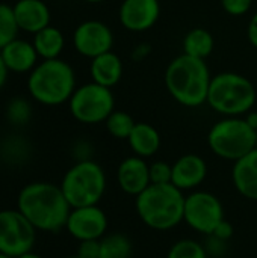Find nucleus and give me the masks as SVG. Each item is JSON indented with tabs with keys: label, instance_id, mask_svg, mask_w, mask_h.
Segmentation results:
<instances>
[{
	"label": "nucleus",
	"instance_id": "nucleus-36",
	"mask_svg": "<svg viewBox=\"0 0 257 258\" xmlns=\"http://www.w3.org/2000/svg\"><path fill=\"white\" fill-rule=\"evenodd\" d=\"M150 53H151V47H150L148 44H139V45H136V47L133 48V51H132V59L136 60V62H141V60H144Z\"/></svg>",
	"mask_w": 257,
	"mask_h": 258
},
{
	"label": "nucleus",
	"instance_id": "nucleus-35",
	"mask_svg": "<svg viewBox=\"0 0 257 258\" xmlns=\"http://www.w3.org/2000/svg\"><path fill=\"white\" fill-rule=\"evenodd\" d=\"M247 36L250 44L257 50V12L250 18L248 26H247Z\"/></svg>",
	"mask_w": 257,
	"mask_h": 258
},
{
	"label": "nucleus",
	"instance_id": "nucleus-19",
	"mask_svg": "<svg viewBox=\"0 0 257 258\" xmlns=\"http://www.w3.org/2000/svg\"><path fill=\"white\" fill-rule=\"evenodd\" d=\"M123 73H124L123 60L112 50L91 59L89 74L94 83H98L101 86L112 89L123 79Z\"/></svg>",
	"mask_w": 257,
	"mask_h": 258
},
{
	"label": "nucleus",
	"instance_id": "nucleus-15",
	"mask_svg": "<svg viewBox=\"0 0 257 258\" xmlns=\"http://www.w3.org/2000/svg\"><path fill=\"white\" fill-rule=\"evenodd\" d=\"M208 177V163L198 154H183L173 163L171 183L182 192L195 190Z\"/></svg>",
	"mask_w": 257,
	"mask_h": 258
},
{
	"label": "nucleus",
	"instance_id": "nucleus-11",
	"mask_svg": "<svg viewBox=\"0 0 257 258\" xmlns=\"http://www.w3.org/2000/svg\"><path fill=\"white\" fill-rule=\"evenodd\" d=\"M73 47L80 56L94 59L112 50L114 33L106 23L100 20H86L74 29Z\"/></svg>",
	"mask_w": 257,
	"mask_h": 258
},
{
	"label": "nucleus",
	"instance_id": "nucleus-7",
	"mask_svg": "<svg viewBox=\"0 0 257 258\" xmlns=\"http://www.w3.org/2000/svg\"><path fill=\"white\" fill-rule=\"evenodd\" d=\"M256 135L244 116H223L211 127L208 145L217 157L236 162L256 148Z\"/></svg>",
	"mask_w": 257,
	"mask_h": 258
},
{
	"label": "nucleus",
	"instance_id": "nucleus-25",
	"mask_svg": "<svg viewBox=\"0 0 257 258\" xmlns=\"http://www.w3.org/2000/svg\"><path fill=\"white\" fill-rule=\"evenodd\" d=\"M30 154L29 144L24 138L21 136H6L3 142L0 144V156L5 162L18 165L27 160Z\"/></svg>",
	"mask_w": 257,
	"mask_h": 258
},
{
	"label": "nucleus",
	"instance_id": "nucleus-21",
	"mask_svg": "<svg viewBox=\"0 0 257 258\" xmlns=\"http://www.w3.org/2000/svg\"><path fill=\"white\" fill-rule=\"evenodd\" d=\"M32 44L39 59H58L65 48V36L58 27L50 24L32 36Z\"/></svg>",
	"mask_w": 257,
	"mask_h": 258
},
{
	"label": "nucleus",
	"instance_id": "nucleus-18",
	"mask_svg": "<svg viewBox=\"0 0 257 258\" xmlns=\"http://www.w3.org/2000/svg\"><path fill=\"white\" fill-rule=\"evenodd\" d=\"M232 183L241 197L257 201V148L233 162Z\"/></svg>",
	"mask_w": 257,
	"mask_h": 258
},
{
	"label": "nucleus",
	"instance_id": "nucleus-2",
	"mask_svg": "<svg viewBox=\"0 0 257 258\" xmlns=\"http://www.w3.org/2000/svg\"><path fill=\"white\" fill-rule=\"evenodd\" d=\"M211 80L212 76L206 60L183 53L168 63L164 76L168 94L180 106L189 109L206 104Z\"/></svg>",
	"mask_w": 257,
	"mask_h": 258
},
{
	"label": "nucleus",
	"instance_id": "nucleus-31",
	"mask_svg": "<svg viewBox=\"0 0 257 258\" xmlns=\"http://www.w3.org/2000/svg\"><path fill=\"white\" fill-rule=\"evenodd\" d=\"M209 258L211 257H224V254L227 252V245L229 242L226 240H221L215 236H206V242L203 243Z\"/></svg>",
	"mask_w": 257,
	"mask_h": 258
},
{
	"label": "nucleus",
	"instance_id": "nucleus-20",
	"mask_svg": "<svg viewBox=\"0 0 257 258\" xmlns=\"http://www.w3.org/2000/svg\"><path fill=\"white\" fill-rule=\"evenodd\" d=\"M127 142L135 156L148 159V157H153L161 150L162 139L156 127H153L151 124L136 122Z\"/></svg>",
	"mask_w": 257,
	"mask_h": 258
},
{
	"label": "nucleus",
	"instance_id": "nucleus-28",
	"mask_svg": "<svg viewBox=\"0 0 257 258\" xmlns=\"http://www.w3.org/2000/svg\"><path fill=\"white\" fill-rule=\"evenodd\" d=\"M167 258H209V254L203 243L194 239H182L170 246Z\"/></svg>",
	"mask_w": 257,
	"mask_h": 258
},
{
	"label": "nucleus",
	"instance_id": "nucleus-22",
	"mask_svg": "<svg viewBox=\"0 0 257 258\" xmlns=\"http://www.w3.org/2000/svg\"><path fill=\"white\" fill-rule=\"evenodd\" d=\"M182 47H183V54L206 60L215 48V39L208 29L194 27L183 36Z\"/></svg>",
	"mask_w": 257,
	"mask_h": 258
},
{
	"label": "nucleus",
	"instance_id": "nucleus-29",
	"mask_svg": "<svg viewBox=\"0 0 257 258\" xmlns=\"http://www.w3.org/2000/svg\"><path fill=\"white\" fill-rule=\"evenodd\" d=\"M173 177V165L164 160L150 163V181L151 184H168Z\"/></svg>",
	"mask_w": 257,
	"mask_h": 258
},
{
	"label": "nucleus",
	"instance_id": "nucleus-37",
	"mask_svg": "<svg viewBox=\"0 0 257 258\" xmlns=\"http://www.w3.org/2000/svg\"><path fill=\"white\" fill-rule=\"evenodd\" d=\"M8 77H9V71H8L5 62H3V59H2V56H0V89L6 85Z\"/></svg>",
	"mask_w": 257,
	"mask_h": 258
},
{
	"label": "nucleus",
	"instance_id": "nucleus-12",
	"mask_svg": "<svg viewBox=\"0 0 257 258\" xmlns=\"http://www.w3.org/2000/svg\"><path fill=\"white\" fill-rule=\"evenodd\" d=\"M65 230L77 242L100 240L108 234V216L98 204L74 207L68 215Z\"/></svg>",
	"mask_w": 257,
	"mask_h": 258
},
{
	"label": "nucleus",
	"instance_id": "nucleus-34",
	"mask_svg": "<svg viewBox=\"0 0 257 258\" xmlns=\"http://www.w3.org/2000/svg\"><path fill=\"white\" fill-rule=\"evenodd\" d=\"M233 233H235V230H233V225L229 222V221H223L217 228H215V231L211 234V236H215V237H218V239H221V240H226V242H230L232 240V237H233Z\"/></svg>",
	"mask_w": 257,
	"mask_h": 258
},
{
	"label": "nucleus",
	"instance_id": "nucleus-30",
	"mask_svg": "<svg viewBox=\"0 0 257 258\" xmlns=\"http://www.w3.org/2000/svg\"><path fill=\"white\" fill-rule=\"evenodd\" d=\"M220 2L224 12L232 17H242L253 6V0H220Z\"/></svg>",
	"mask_w": 257,
	"mask_h": 258
},
{
	"label": "nucleus",
	"instance_id": "nucleus-38",
	"mask_svg": "<svg viewBox=\"0 0 257 258\" xmlns=\"http://www.w3.org/2000/svg\"><path fill=\"white\" fill-rule=\"evenodd\" d=\"M244 118H245V121L248 122V125H250L253 130H256L257 132V110H250Z\"/></svg>",
	"mask_w": 257,
	"mask_h": 258
},
{
	"label": "nucleus",
	"instance_id": "nucleus-40",
	"mask_svg": "<svg viewBox=\"0 0 257 258\" xmlns=\"http://www.w3.org/2000/svg\"><path fill=\"white\" fill-rule=\"evenodd\" d=\"M82 2H85V3H103L106 0H82Z\"/></svg>",
	"mask_w": 257,
	"mask_h": 258
},
{
	"label": "nucleus",
	"instance_id": "nucleus-3",
	"mask_svg": "<svg viewBox=\"0 0 257 258\" xmlns=\"http://www.w3.org/2000/svg\"><path fill=\"white\" fill-rule=\"evenodd\" d=\"M27 92L33 101L55 107L68 103L77 88L76 71L64 59L41 60L27 76Z\"/></svg>",
	"mask_w": 257,
	"mask_h": 258
},
{
	"label": "nucleus",
	"instance_id": "nucleus-13",
	"mask_svg": "<svg viewBox=\"0 0 257 258\" xmlns=\"http://www.w3.org/2000/svg\"><path fill=\"white\" fill-rule=\"evenodd\" d=\"M159 17V0H123L118 9L120 23L130 32H145L151 29Z\"/></svg>",
	"mask_w": 257,
	"mask_h": 258
},
{
	"label": "nucleus",
	"instance_id": "nucleus-10",
	"mask_svg": "<svg viewBox=\"0 0 257 258\" xmlns=\"http://www.w3.org/2000/svg\"><path fill=\"white\" fill-rule=\"evenodd\" d=\"M36 228L18 209L0 210V252L12 258L33 251Z\"/></svg>",
	"mask_w": 257,
	"mask_h": 258
},
{
	"label": "nucleus",
	"instance_id": "nucleus-32",
	"mask_svg": "<svg viewBox=\"0 0 257 258\" xmlns=\"http://www.w3.org/2000/svg\"><path fill=\"white\" fill-rule=\"evenodd\" d=\"M80 258H98L100 255V240H83L79 242L77 254Z\"/></svg>",
	"mask_w": 257,
	"mask_h": 258
},
{
	"label": "nucleus",
	"instance_id": "nucleus-41",
	"mask_svg": "<svg viewBox=\"0 0 257 258\" xmlns=\"http://www.w3.org/2000/svg\"><path fill=\"white\" fill-rule=\"evenodd\" d=\"M0 258H12V257H9V255H6V254L0 252Z\"/></svg>",
	"mask_w": 257,
	"mask_h": 258
},
{
	"label": "nucleus",
	"instance_id": "nucleus-16",
	"mask_svg": "<svg viewBox=\"0 0 257 258\" xmlns=\"http://www.w3.org/2000/svg\"><path fill=\"white\" fill-rule=\"evenodd\" d=\"M20 32L35 35L50 26L52 12L44 0H17L12 5Z\"/></svg>",
	"mask_w": 257,
	"mask_h": 258
},
{
	"label": "nucleus",
	"instance_id": "nucleus-9",
	"mask_svg": "<svg viewBox=\"0 0 257 258\" xmlns=\"http://www.w3.org/2000/svg\"><path fill=\"white\" fill-rule=\"evenodd\" d=\"M221 200L206 190H192L185 198L183 222L198 234L211 236L224 221Z\"/></svg>",
	"mask_w": 257,
	"mask_h": 258
},
{
	"label": "nucleus",
	"instance_id": "nucleus-23",
	"mask_svg": "<svg viewBox=\"0 0 257 258\" xmlns=\"http://www.w3.org/2000/svg\"><path fill=\"white\" fill-rule=\"evenodd\" d=\"M133 245L132 240L123 233L105 234L100 239L98 258H132Z\"/></svg>",
	"mask_w": 257,
	"mask_h": 258
},
{
	"label": "nucleus",
	"instance_id": "nucleus-17",
	"mask_svg": "<svg viewBox=\"0 0 257 258\" xmlns=\"http://www.w3.org/2000/svg\"><path fill=\"white\" fill-rule=\"evenodd\" d=\"M0 56L8 71L14 74H29L39 63V56L32 41L23 38H15L5 45L0 50Z\"/></svg>",
	"mask_w": 257,
	"mask_h": 258
},
{
	"label": "nucleus",
	"instance_id": "nucleus-27",
	"mask_svg": "<svg viewBox=\"0 0 257 258\" xmlns=\"http://www.w3.org/2000/svg\"><path fill=\"white\" fill-rule=\"evenodd\" d=\"M20 27L17 24L12 6L0 3V50L11 41L18 38Z\"/></svg>",
	"mask_w": 257,
	"mask_h": 258
},
{
	"label": "nucleus",
	"instance_id": "nucleus-1",
	"mask_svg": "<svg viewBox=\"0 0 257 258\" xmlns=\"http://www.w3.org/2000/svg\"><path fill=\"white\" fill-rule=\"evenodd\" d=\"M17 209L24 218L42 233H59L65 230L71 206L61 186L48 181H33L21 187L17 197Z\"/></svg>",
	"mask_w": 257,
	"mask_h": 258
},
{
	"label": "nucleus",
	"instance_id": "nucleus-8",
	"mask_svg": "<svg viewBox=\"0 0 257 258\" xmlns=\"http://www.w3.org/2000/svg\"><path fill=\"white\" fill-rule=\"evenodd\" d=\"M68 109L71 116L85 125H95L105 122L115 110V97L111 88L89 82L76 88Z\"/></svg>",
	"mask_w": 257,
	"mask_h": 258
},
{
	"label": "nucleus",
	"instance_id": "nucleus-42",
	"mask_svg": "<svg viewBox=\"0 0 257 258\" xmlns=\"http://www.w3.org/2000/svg\"><path fill=\"white\" fill-rule=\"evenodd\" d=\"M65 258H80L79 255H71V257H65Z\"/></svg>",
	"mask_w": 257,
	"mask_h": 258
},
{
	"label": "nucleus",
	"instance_id": "nucleus-4",
	"mask_svg": "<svg viewBox=\"0 0 257 258\" xmlns=\"http://www.w3.org/2000/svg\"><path fill=\"white\" fill-rule=\"evenodd\" d=\"M185 195L173 183L150 184L135 198L141 222L155 231H168L183 222Z\"/></svg>",
	"mask_w": 257,
	"mask_h": 258
},
{
	"label": "nucleus",
	"instance_id": "nucleus-24",
	"mask_svg": "<svg viewBox=\"0 0 257 258\" xmlns=\"http://www.w3.org/2000/svg\"><path fill=\"white\" fill-rule=\"evenodd\" d=\"M33 107L26 97H12L5 107V118L12 127H24L30 122Z\"/></svg>",
	"mask_w": 257,
	"mask_h": 258
},
{
	"label": "nucleus",
	"instance_id": "nucleus-6",
	"mask_svg": "<svg viewBox=\"0 0 257 258\" xmlns=\"http://www.w3.org/2000/svg\"><path fill=\"white\" fill-rule=\"evenodd\" d=\"M106 172L95 160L76 162L62 177L61 189L71 206H97L106 192Z\"/></svg>",
	"mask_w": 257,
	"mask_h": 258
},
{
	"label": "nucleus",
	"instance_id": "nucleus-43",
	"mask_svg": "<svg viewBox=\"0 0 257 258\" xmlns=\"http://www.w3.org/2000/svg\"><path fill=\"white\" fill-rule=\"evenodd\" d=\"M256 148H257V135H256Z\"/></svg>",
	"mask_w": 257,
	"mask_h": 258
},
{
	"label": "nucleus",
	"instance_id": "nucleus-26",
	"mask_svg": "<svg viewBox=\"0 0 257 258\" xmlns=\"http://www.w3.org/2000/svg\"><path fill=\"white\" fill-rule=\"evenodd\" d=\"M136 121L124 110H114L105 121L108 133L115 139H129Z\"/></svg>",
	"mask_w": 257,
	"mask_h": 258
},
{
	"label": "nucleus",
	"instance_id": "nucleus-5",
	"mask_svg": "<svg viewBox=\"0 0 257 258\" xmlns=\"http://www.w3.org/2000/svg\"><path fill=\"white\" fill-rule=\"evenodd\" d=\"M257 101L256 86L236 71H223L212 77L208 106L223 116H245Z\"/></svg>",
	"mask_w": 257,
	"mask_h": 258
},
{
	"label": "nucleus",
	"instance_id": "nucleus-39",
	"mask_svg": "<svg viewBox=\"0 0 257 258\" xmlns=\"http://www.w3.org/2000/svg\"><path fill=\"white\" fill-rule=\"evenodd\" d=\"M17 258H44V257H41L39 254H36V252L30 251V252H26V254H23V255H20V257H17Z\"/></svg>",
	"mask_w": 257,
	"mask_h": 258
},
{
	"label": "nucleus",
	"instance_id": "nucleus-14",
	"mask_svg": "<svg viewBox=\"0 0 257 258\" xmlns=\"http://www.w3.org/2000/svg\"><path fill=\"white\" fill-rule=\"evenodd\" d=\"M117 184L126 195L138 197L150 184V165L139 156L123 159L117 168Z\"/></svg>",
	"mask_w": 257,
	"mask_h": 258
},
{
	"label": "nucleus",
	"instance_id": "nucleus-33",
	"mask_svg": "<svg viewBox=\"0 0 257 258\" xmlns=\"http://www.w3.org/2000/svg\"><path fill=\"white\" fill-rule=\"evenodd\" d=\"M92 145L88 141H77L73 147V157L76 162L91 160L92 159Z\"/></svg>",
	"mask_w": 257,
	"mask_h": 258
}]
</instances>
